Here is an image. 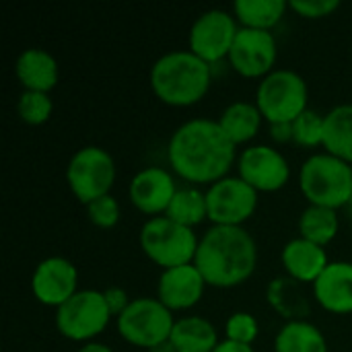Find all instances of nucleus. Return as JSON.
Listing matches in <instances>:
<instances>
[{
	"label": "nucleus",
	"instance_id": "nucleus-1",
	"mask_svg": "<svg viewBox=\"0 0 352 352\" xmlns=\"http://www.w3.org/2000/svg\"><path fill=\"white\" fill-rule=\"evenodd\" d=\"M167 161L175 175L194 186L217 184L235 163V144L219 122L196 118L182 124L167 142Z\"/></svg>",
	"mask_w": 352,
	"mask_h": 352
},
{
	"label": "nucleus",
	"instance_id": "nucleus-2",
	"mask_svg": "<svg viewBox=\"0 0 352 352\" xmlns=\"http://www.w3.org/2000/svg\"><path fill=\"white\" fill-rule=\"evenodd\" d=\"M194 266L208 287L233 289L252 278L258 266L256 239L243 227L212 225L198 243Z\"/></svg>",
	"mask_w": 352,
	"mask_h": 352
},
{
	"label": "nucleus",
	"instance_id": "nucleus-3",
	"mask_svg": "<svg viewBox=\"0 0 352 352\" xmlns=\"http://www.w3.org/2000/svg\"><path fill=\"white\" fill-rule=\"evenodd\" d=\"M212 82V66L190 50L163 54L151 68L153 93L171 107H190L202 101Z\"/></svg>",
	"mask_w": 352,
	"mask_h": 352
},
{
	"label": "nucleus",
	"instance_id": "nucleus-4",
	"mask_svg": "<svg viewBox=\"0 0 352 352\" xmlns=\"http://www.w3.org/2000/svg\"><path fill=\"white\" fill-rule=\"evenodd\" d=\"M299 186L311 206L338 210L352 202V165L330 153H316L301 165Z\"/></svg>",
	"mask_w": 352,
	"mask_h": 352
},
{
	"label": "nucleus",
	"instance_id": "nucleus-5",
	"mask_svg": "<svg viewBox=\"0 0 352 352\" xmlns=\"http://www.w3.org/2000/svg\"><path fill=\"white\" fill-rule=\"evenodd\" d=\"M138 241L144 256L163 270L194 264L200 243L194 229L184 227L165 214L148 219L140 229Z\"/></svg>",
	"mask_w": 352,
	"mask_h": 352
},
{
	"label": "nucleus",
	"instance_id": "nucleus-6",
	"mask_svg": "<svg viewBox=\"0 0 352 352\" xmlns=\"http://www.w3.org/2000/svg\"><path fill=\"white\" fill-rule=\"evenodd\" d=\"M309 89L305 78L289 68H276L256 89V105L268 124H293L307 111Z\"/></svg>",
	"mask_w": 352,
	"mask_h": 352
},
{
	"label": "nucleus",
	"instance_id": "nucleus-7",
	"mask_svg": "<svg viewBox=\"0 0 352 352\" xmlns=\"http://www.w3.org/2000/svg\"><path fill=\"white\" fill-rule=\"evenodd\" d=\"M116 161L113 157L95 144L78 148L68 167H66V182L74 198L82 204H91L109 194L116 184Z\"/></svg>",
	"mask_w": 352,
	"mask_h": 352
},
{
	"label": "nucleus",
	"instance_id": "nucleus-8",
	"mask_svg": "<svg viewBox=\"0 0 352 352\" xmlns=\"http://www.w3.org/2000/svg\"><path fill=\"white\" fill-rule=\"evenodd\" d=\"M175 320L157 297L132 299L130 307L118 318L120 336L138 349H155L171 338Z\"/></svg>",
	"mask_w": 352,
	"mask_h": 352
},
{
	"label": "nucleus",
	"instance_id": "nucleus-9",
	"mask_svg": "<svg viewBox=\"0 0 352 352\" xmlns=\"http://www.w3.org/2000/svg\"><path fill=\"white\" fill-rule=\"evenodd\" d=\"M103 291L82 289L56 309V330L72 342H93L111 322Z\"/></svg>",
	"mask_w": 352,
	"mask_h": 352
},
{
	"label": "nucleus",
	"instance_id": "nucleus-10",
	"mask_svg": "<svg viewBox=\"0 0 352 352\" xmlns=\"http://www.w3.org/2000/svg\"><path fill=\"white\" fill-rule=\"evenodd\" d=\"M239 29L235 14L223 8H210L192 23L188 50L214 66L223 58H229Z\"/></svg>",
	"mask_w": 352,
	"mask_h": 352
},
{
	"label": "nucleus",
	"instance_id": "nucleus-11",
	"mask_svg": "<svg viewBox=\"0 0 352 352\" xmlns=\"http://www.w3.org/2000/svg\"><path fill=\"white\" fill-rule=\"evenodd\" d=\"M208 221L221 227H241L258 208V192L239 175H227L206 192Z\"/></svg>",
	"mask_w": 352,
	"mask_h": 352
},
{
	"label": "nucleus",
	"instance_id": "nucleus-12",
	"mask_svg": "<svg viewBox=\"0 0 352 352\" xmlns=\"http://www.w3.org/2000/svg\"><path fill=\"white\" fill-rule=\"evenodd\" d=\"M278 45L272 31L241 27L229 54V62L235 72L245 78H264L276 64Z\"/></svg>",
	"mask_w": 352,
	"mask_h": 352
},
{
	"label": "nucleus",
	"instance_id": "nucleus-13",
	"mask_svg": "<svg viewBox=\"0 0 352 352\" xmlns=\"http://www.w3.org/2000/svg\"><path fill=\"white\" fill-rule=\"evenodd\" d=\"M237 171L256 192H278L291 179V167L285 155L268 144L248 146L237 159Z\"/></svg>",
	"mask_w": 352,
	"mask_h": 352
},
{
	"label": "nucleus",
	"instance_id": "nucleus-14",
	"mask_svg": "<svg viewBox=\"0 0 352 352\" xmlns=\"http://www.w3.org/2000/svg\"><path fill=\"white\" fill-rule=\"evenodd\" d=\"M78 270L76 266L62 258L50 256L41 260L31 276L33 297L47 307H62L70 297L78 293Z\"/></svg>",
	"mask_w": 352,
	"mask_h": 352
},
{
	"label": "nucleus",
	"instance_id": "nucleus-15",
	"mask_svg": "<svg viewBox=\"0 0 352 352\" xmlns=\"http://www.w3.org/2000/svg\"><path fill=\"white\" fill-rule=\"evenodd\" d=\"M177 190L173 175L165 167H146L132 177L128 196L140 212L153 219L167 212Z\"/></svg>",
	"mask_w": 352,
	"mask_h": 352
},
{
	"label": "nucleus",
	"instance_id": "nucleus-16",
	"mask_svg": "<svg viewBox=\"0 0 352 352\" xmlns=\"http://www.w3.org/2000/svg\"><path fill=\"white\" fill-rule=\"evenodd\" d=\"M206 280L194 264L163 270L157 285V299L169 311H186L200 303Z\"/></svg>",
	"mask_w": 352,
	"mask_h": 352
},
{
	"label": "nucleus",
	"instance_id": "nucleus-17",
	"mask_svg": "<svg viewBox=\"0 0 352 352\" xmlns=\"http://www.w3.org/2000/svg\"><path fill=\"white\" fill-rule=\"evenodd\" d=\"M314 297L320 307L334 316L352 314V262H330L314 283Z\"/></svg>",
	"mask_w": 352,
	"mask_h": 352
},
{
	"label": "nucleus",
	"instance_id": "nucleus-18",
	"mask_svg": "<svg viewBox=\"0 0 352 352\" xmlns=\"http://www.w3.org/2000/svg\"><path fill=\"white\" fill-rule=\"evenodd\" d=\"M280 262L287 270V276L301 285H314L330 264L326 248L316 245L303 237H295L283 248Z\"/></svg>",
	"mask_w": 352,
	"mask_h": 352
},
{
	"label": "nucleus",
	"instance_id": "nucleus-19",
	"mask_svg": "<svg viewBox=\"0 0 352 352\" xmlns=\"http://www.w3.org/2000/svg\"><path fill=\"white\" fill-rule=\"evenodd\" d=\"M14 72L25 91L50 93L58 85V62L41 47L23 50L16 58Z\"/></svg>",
	"mask_w": 352,
	"mask_h": 352
},
{
	"label": "nucleus",
	"instance_id": "nucleus-20",
	"mask_svg": "<svg viewBox=\"0 0 352 352\" xmlns=\"http://www.w3.org/2000/svg\"><path fill=\"white\" fill-rule=\"evenodd\" d=\"M169 340L177 352H212L221 342L217 328L200 316L177 320Z\"/></svg>",
	"mask_w": 352,
	"mask_h": 352
},
{
	"label": "nucleus",
	"instance_id": "nucleus-21",
	"mask_svg": "<svg viewBox=\"0 0 352 352\" xmlns=\"http://www.w3.org/2000/svg\"><path fill=\"white\" fill-rule=\"evenodd\" d=\"M217 122L223 128V132L229 136V140L237 146V144H245L258 136L264 116L256 103L235 101L225 107V111L221 113V118Z\"/></svg>",
	"mask_w": 352,
	"mask_h": 352
},
{
	"label": "nucleus",
	"instance_id": "nucleus-22",
	"mask_svg": "<svg viewBox=\"0 0 352 352\" xmlns=\"http://www.w3.org/2000/svg\"><path fill=\"white\" fill-rule=\"evenodd\" d=\"M326 153L352 165V103H342L324 116Z\"/></svg>",
	"mask_w": 352,
	"mask_h": 352
},
{
	"label": "nucleus",
	"instance_id": "nucleus-23",
	"mask_svg": "<svg viewBox=\"0 0 352 352\" xmlns=\"http://www.w3.org/2000/svg\"><path fill=\"white\" fill-rule=\"evenodd\" d=\"M268 303L278 311V316L287 318L289 322L305 320L309 316V301L301 289V283H297L291 276H278L268 285Z\"/></svg>",
	"mask_w": 352,
	"mask_h": 352
},
{
	"label": "nucleus",
	"instance_id": "nucleus-24",
	"mask_svg": "<svg viewBox=\"0 0 352 352\" xmlns=\"http://www.w3.org/2000/svg\"><path fill=\"white\" fill-rule=\"evenodd\" d=\"M274 352H328V342L316 324L295 320L287 322L278 330L274 338Z\"/></svg>",
	"mask_w": 352,
	"mask_h": 352
},
{
	"label": "nucleus",
	"instance_id": "nucleus-25",
	"mask_svg": "<svg viewBox=\"0 0 352 352\" xmlns=\"http://www.w3.org/2000/svg\"><path fill=\"white\" fill-rule=\"evenodd\" d=\"M289 8L287 0H235L233 14L248 29L272 31Z\"/></svg>",
	"mask_w": 352,
	"mask_h": 352
},
{
	"label": "nucleus",
	"instance_id": "nucleus-26",
	"mask_svg": "<svg viewBox=\"0 0 352 352\" xmlns=\"http://www.w3.org/2000/svg\"><path fill=\"white\" fill-rule=\"evenodd\" d=\"M299 237L326 248L328 243H332L338 235L340 229V221H338V212L332 208H324V206H307L301 217H299Z\"/></svg>",
	"mask_w": 352,
	"mask_h": 352
},
{
	"label": "nucleus",
	"instance_id": "nucleus-27",
	"mask_svg": "<svg viewBox=\"0 0 352 352\" xmlns=\"http://www.w3.org/2000/svg\"><path fill=\"white\" fill-rule=\"evenodd\" d=\"M171 221L184 225V227H198L208 219V204H206V194H202L194 186L179 188L165 212Z\"/></svg>",
	"mask_w": 352,
	"mask_h": 352
},
{
	"label": "nucleus",
	"instance_id": "nucleus-28",
	"mask_svg": "<svg viewBox=\"0 0 352 352\" xmlns=\"http://www.w3.org/2000/svg\"><path fill=\"white\" fill-rule=\"evenodd\" d=\"M16 111L21 120L29 126H41L50 120L54 111V103L50 99V93L39 91H23L16 103Z\"/></svg>",
	"mask_w": 352,
	"mask_h": 352
},
{
	"label": "nucleus",
	"instance_id": "nucleus-29",
	"mask_svg": "<svg viewBox=\"0 0 352 352\" xmlns=\"http://www.w3.org/2000/svg\"><path fill=\"white\" fill-rule=\"evenodd\" d=\"M293 142L303 148L324 146V116L316 109L303 111L293 122Z\"/></svg>",
	"mask_w": 352,
	"mask_h": 352
},
{
	"label": "nucleus",
	"instance_id": "nucleus-30",
	"mask_svg": "<svg viewBox=\"0 0 352 352\" xmlns=\"http://www.w3.org/2000/svg\"><path fill=\"white\" fill-rule=\"evenodd\" d=\"M258 334H260L258 320L252 314H245V311L233 314L225 324L227 340H233V342H239V344H250L252 346L254 340L258 338Z\"/></svg>",
	"mask_w": 352,
	"mask_h": 352
},
{
	"label": "nucleus",
	"instance_id": "nucleus-31",
	"mask_svg": "<svg viewBox=\"0 0 352 352\" xmlns=\"http://www.w3.org/2000/svg\"><path fill=\"white\" fill-rule=\"evenodd\" d=\"M87 214H89V219H91V223L95 227H99V229H111L120 221V204H118V200L111 194H107V196L91 202L87 206Z\"/></svg>",
	"mask_w": 352,
	"mask_h": 352
},
{
	"label": "nucleus",
	"instance_id": "nucleus-32",
	"mask_svg": "<svg viewBox=\"0 0 352 352\" xmlns=\"http://www.w3.org/2000/svg\"><path fill=\"white\" fill-rule=\"evenodd\" d=\"M289 8L303 19H324L340 8V0H291Z\"/></svg>",
	"mask_w": 352,
	"mask_h": 352
},
{
	"label": "nucleus",
	"instance_id": "nucleus-33",
	"mask_svg": "<svg viewBox=\"0 0 352 352\" xmlns=\"http://www.w3.org/2000/svg\"><path fill=\"white\" fill-rule=\"evenodd\" d=\"M103 297H105V303L109 307V314L118 320L132 303V299L128 297V293L120 287H109L103 291Z\"/></svg>",
	"mask_w": 352,
	"mask_h": 352
},
{
	"label": "nucleus",
	"instance_id": "nucleus-34",
	"mask_svg": "<svg viewBox=\"0 0 352 352\" xmlns=\"http://www.w3.org/2000/svg\"><path fill=\"white\" fill-rule=\"evenodd\" d=\"M270 134L276 142L293 140V124H270Z\"/></svg>",
	"mask_w": 352,
	"mask_h": 352
},
{
	"label": "nucleus",
	"instance_id": "nucleus-35",
	"mask_svg": "<svg viewBox=\"0 0 352 352\" xmlns=\"http://www.w3.org/2000/svg\"><path fill=\"white\" fill-rule=\"evenodd\" d=\"M212 352H256L250 344H239V342H233V340H221L219 346Z\"/></svg>",
	"mask_w": 352,
	"mask_h": 352
},
{
	"label": "nucleus",
	"instance_id": "nucleus-36",
	"mask_svg": "<svg viewBox=\"0 0 352 352\" xmlns=\"http://www.w3.org/2000/svg\"><path fill=\"white\" fill-rule=\"evenodd\" d=\"M76 352H113L107 344H103V342H87V344H82L80 349Z\"/></svg>",
	"mask_w": 352,
	"mask_h": 352
},
{
	"label": "nucleus",
	"instance_id": "nucleus-37",
	"mask_svg": "<svg viewBox=\"0 0 352 352\" xmlns=\"http://www.w3.org/2000/svg\"><path fill=\"white\" fill-rule=\"evenodd\" d=\"M148 352H177V351H175V346L171 344V340H167V342H163V344H159V346L151 349Z\"/></svg>",
	"mask_w": 352,
	"mask_h": 352
},
{
	"label": "nucleus",
	"instance_id": "nucleus-38",
	"mask_svg": "<svg viewBox=\"0 0 352 352\" xmlns=\"http://www.w3.org/2000/svg\"><path fill=\"white\" fill-rule=\"evenodd\" d=\"M351 204H352V202H351Z\"/></svg>",
	"mask_w": 352,
	"mask_h": 352
}]
</instances>
